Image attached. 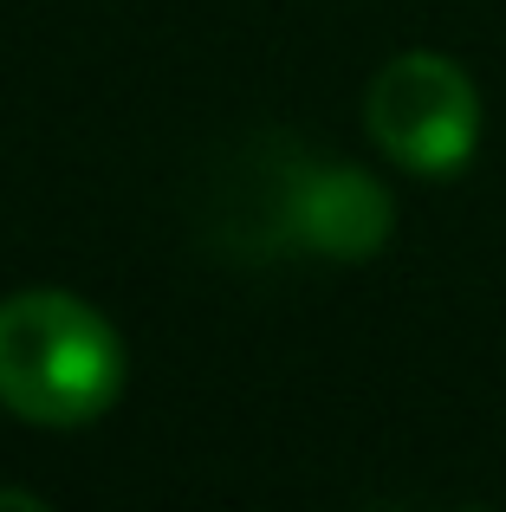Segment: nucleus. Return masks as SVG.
I'll list each match as a JSON object with an SVG mask.
<instances>
[{"label": "nucleus", "mask_w": 506, "mask_h": 512, "mask_svg": "<svg viewBox=\"0 0 506 512\" xmlns=\"http://www.w3.org/2000/svg\"><path fill=\"white\" fill-rule=\"evenodd\" d=\"M390 195L364 169H318L305 163L299 195H292V247L325 253V260H370L390 240Z\"/></svg>", "instance_id": "3"}, {"label": "nucleus", "mask_w": 506, "mask_h": 512, "mask_svg": "<svg viewBox=\"0 0 506 512\" xmlns=\"http://www.w3.org/2000/svg\"><path fill=\"white\" fill-rule=\"evenodd\" d=\"M364 124L390 163L416 175H455L481 137V98L468 72L442 52H403L377 72L364 98Z\"/></svg>", "instance_id": "2"}, {"label": "nucleus", "mask_w": 506, "mask_h": 512, "mask_svg": "<svg viewBox=\"0 0 506 512\" xmlns=\"http://www.w3.org/2000/svg\"><path fill=\"white\" fill-rule=\"evenodd\" d=\"M124 389V344L72 292H20L0 305V402L20 422L78 428Z\"/></svg>", "instance_id": "1"}]
</instances>
